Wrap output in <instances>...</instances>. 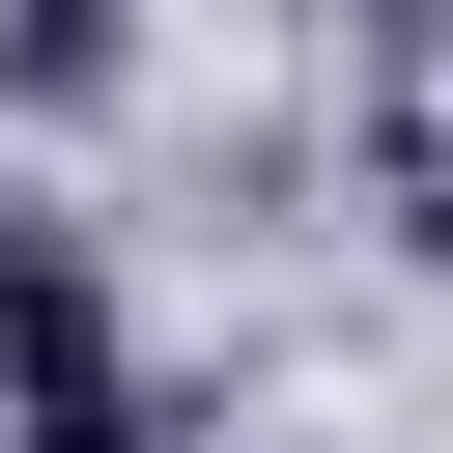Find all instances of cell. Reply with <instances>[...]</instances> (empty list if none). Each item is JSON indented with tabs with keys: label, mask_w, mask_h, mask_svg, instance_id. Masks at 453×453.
I'll list each match as a JSON object with an SVG mask.
<instances>
[{
	"label": "cell",
	"mask_w": 453,
	"mask_h": 453,
	"mask_svg": "<svg viewBox=\"0 0 453 453\" xmlns=\"http://www.w3.org/2000/svg\"><path fill=\"white\" fill-rule=\"evenodd\" d=\"M0 368H28V396H57V368H113V283H85V226H28V198H0Z\"/></svg>",
	"instance_id": "6da1fadb"
},
{
	"label": "cell",
	"mask_w": 453,
	"mask_h": 453,
	"mask_svg": "<svg viewBox=\"0 0 453 453\" xmlns=\"http://www.w3.org/2000/svg\"><path fill=\"white\" fill-rule=\"evenodd\" d=\"M142 85V0H0V113H113Z\"/></svg>",
	"instance_id": "7a4b0ae2"
},
{
	"label": "cell",
	"mask_w": 453,
	"mask_h": 453,
	"mask_svg": "<svg viewBox=\"0 0 453 453\" xmlns=\"http://www.w3.org/2000/svg\"><path fill=\"white\" fill-rule=\"evenodd\" d=\"M0 453H142V396H113V368H57V396H0Z\"/></svg>",
	"instance_id": "3957f363"
}]
</instances>
